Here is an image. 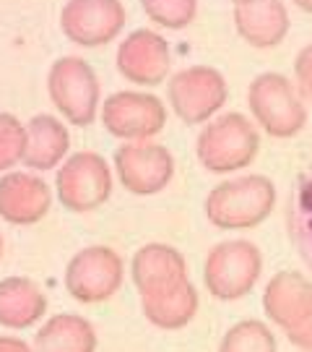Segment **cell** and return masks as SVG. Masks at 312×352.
<instances>
[{
	"mask_svg": "<svg viewBox=\"0 0 312 352\" xmlns=\"http://www.w3.org/2000/svg\"><path fill=\"white\" fill-rule=\"evenodd\" d=\"M125 6L120 0H68L60 11L62 34L81 47H101L123 32Z\"/></svg>",
	"mask_w": 312,
	"mask_h": 352,
	"instance_id": "cell-11",
	"label": "cell"
},
{
	"mask_svg": "<svg viewBox=\"0 0 312 352\" xmlns=\"http://www.w3.org/2000/svg\"><path fill=\"white\" fill-rule=\"evenodd\" d=\"M297 8H302L304 13H312V0H291Z\"/></svg>",
	"mask_w": 312,
	"mask_h": 352,
	"instance_id": "cell-28",
	"label": "cell"
},
{
	"mask_svg": "<svg viewBox=\"0 0 312 352\" xmlns=\"http://www.w3.org/2000/svg\"><path fill=\"white\" fill-rule=\"evenodd\" d=\"M71 149V136L60 118L50 113L34 115L26 123V151L24 162L29 170H55Z\"/></svg>",
	"mask_w": 312,
	"mask_h": 352,
	"instance_id": "cell-18",
	"label": "cell"
},
{
	"mask_svg": "<svg viewBox=\"0 0 312 352\" xmlns=\"http://www.w3.org/2000/svg\"><path fill=\"white\" fill-rule=\"evenodd\" d=\"M167 100L185 126H206L226 104L229 87L221 71L211 65H190L169 78Z\"/></svg>",
	"mask_w": 312,
	"mask_h": 352,
	"instance_id": "cell-6",
	"label": "cell"
},
{
	"mask_svg": "<svg viewBox=\"0 0 312 352\" xmlns=\"http://www.w3.org/2000/svg\"><path fill=\"white\" fill-rule=\"evenodd\" d=\"M47 91L58 113L73 126H91L101 110V89L94 68L84 58H60L47 74Z\"/></svg>",
	"mask_w": 312,
	"mask_h": 352,
	"instance_id": "cell-5",
	"label": "cell"
},
{
	"mask_svg": "<svg viewBox=\"0 0 312 352\" xmlns=\"http://www.w3.org/2000/svg\"><path fill=\"white\" fill-rule=\"evenodd\" d=\"M115 173L125 190L136 196L162 193L175 177V157L164 144L128 141L115 149Z\"/></svg>",
	"mask_w": 312,
	"mask_h": 352,
	"instance_id": "cell-10",
	"label": "cell"
},
{
	"mask_svg": "<svg viewBox=\"0 0 312 352\" xmlns=\"http://www.w3.org/2000/svg\"><path fill=\"white\" fill-rule=\"evenodd\" d=\"M248 107L255 126H261L274 139H291L307 126L304 100L287 76L276 71L252 78L248 89Z\"/></svg>",
	"mask_w": 312,
	"mask_h": 352,
	"instance_id": "cell-3",
	"label": "cell"
},
{
	"mask_svg": "<svg viewBox=\"0 0 312 352\" xmlns=\"http://www.w3.org/2000/svg\"><path fill=\"white\" fill-rule=\"evenodd\" d=\"M216 352H278V342L265 321L245 318L226 329Z\"/></svg>",
	"mask_w": 312,
	"mask_h": 352,
	"instance_id": "cell-22",
	"label": "cell"
},
{
	"mask_svg": "<svg viewBox=\"0 0 312 352\" xmlns=\"http://www.w3.org/2000/svg\"><path fill=\"white\" fill-rule=\"evenodd\" d=\"M235 6H248V3H255V0H232Z\"/></svg>",
	"mask_w": 312,
	"mask_h": 352,
	"instance_id": "cell-29",
	"label": "cell"
},
{
	"mask_svg": "<svg viewBox=\"0 0 312 352\" xmlns=\"http://www.w3.org/2000/svg\"><path fill=\"white\" fill-rule=\"evenodd\" d=\"M62 282L75 302L94 305L110 300L125 282L123 256L110 245L81 248L65 266Z\"/></svg>",
	"mask_w": 312,
	"mask_h": 352,
	"instance_id": "cell-8",
	"label": "cell"
},
{
	"mask_svg": "<svg viewBox=\"0 0 312 352\" xmlns=\"http://www.w3.org/2000/svg\"><path fill=\"white\" fill-rule=\"evenodd\" d=\"M172 65L169 42L151 29H136L117 47V71L136 87H159Z\"/></svg>",
	"mask_w": 312,
	"mask_h": 352,
	"instance_id": "cell-12",
	"label": "cell"
},
{
	"mask_svg": "<svg viewBox=\"0 0 312 352\" xmlns=\"http://www.w3.org/2000/svg\"><path fill=\"white\" fill-rule=\"evenodd\" d=\"M97 329L78 314H58L47 318L34 334V352H97Z\"/></svg>",
	"mask_w": 312,
	"mask_h": 352,
	"instance_id": "cell-19",
	"label": "cell"
},
{
	"mask_svg": "<svg viewBox=\"0 0 312 352\" xmlns=\"http://www.w3.org/2000/svg\"><path fill=\"white\" fill-rule=\"evenodd\" d=\"M0 352H34V347L26 344L24 340H19V337L0 334Z\"/></svg>",
	"mask_w": 312,
	"mask_h": 352,
	"instance_id": "cell-27",
	"label": "cell"
},
{
	"mask_svg": "<svg viewBox=\"0 0 312 352\" xmlns=\"http://www.w3.org/2000/svg\"><path fill=\"white\" fill-rule=\"evenodd\" d=\"M198 308V289L190 279L175 289H167V292L151 295V298H141V314L146 316L151 327L162 329V331L185 329L195 318Z\"/></svg>",
	"mask_w": 312,
	"mask_h": 352,
	"instance_id": "cell-20",
	"label": "cell"
},
{
	"mask_svg": "<svg viewBox=\"0 0 312 352\" xmlns=\"http://www.w3.org/2000/svg\"><path fill=\"white\" fill-rule=\"evenodd\" d=\"M287 340L300 352H312V311L302 324H297L294 329H289Z\"/></svg>",
	"mask_w": 312,
	"mask_h": 352,
	"instance_id": "cell-26",
	"label": "cell"
},
{
	"mask_svg": "<svg viewBox=\"0 0 312 352\" xmlns=\"http://www.w3.org/2000/svg\"><path fill=\"white\" fill-rule=\"evenodd\" d=\"M52 206L50 186L34 173H5L0 177V219L16 227L42 222Z\"/></svg>",
	"mask_w": 312,
	"mask_h": 352,
	"instance_id": "cell-15",
	"label": "cell"
},
{
	"mask_svg": "<svg viewBox=\"0 0 312 352\" xmlns=\"http://www.w3.org/2000/svg\"><path fill=\"white\" fill-rule=\"evenodd\" d=\"M130 279L141 298H151L185 285L190 277H187L185 256L175 245L146 243L130 258Z\"/></svg>",
	"mask_w": 312,
	"mask_h": 352,
	"instance_id": "cell-13",
	"label": "cell"
},
{
	"mask_svg": "<svg viewBox=\"0 0 312 352\" xmlns=\"http://www.w3.org/2000/svg\"><path fill=\"white\" fill-rule=\"evenodd\" d=\"M263 274V253L250 240H224L213 245L203 266V285L216 300H239L250 295Z\"/></svg>",
	"mask_w": 312,
	"mask_h": 352,
	"instance_id": "cell-4",
	"label": "cell"
},
{
	"mask_svg": "<svg viewBox=\"0 0 312 352\" xmlns=\"http://www.w3.org/2000/svg\"><path fill=\"white\" fill-rule=\"evenodd\" d=\"M312 311V282L297 269H281L263 289V314L284 334Z\"/></svg>",
	"mask_w": 312,
	"mask_h": 352,
	"instance_id": "cell-14",
	"label": "cell"
},
{
	"mask_svg": "<svg viewBox=\"0 0 312 352\" xmlns=\"http://www.w3.org/2000/svg\"><path fill=\"white\" fill-rule=\"evenodd\" d=\"M294 87L304 102H312V42L304 45L294 60Z\"/></svg>",
	"mask_w": 312,
	"mask_h": 352,
	"instance_id": "cell-25",
	"label": "cell"
},
{
	"mask_svg": "<svg viewBox=\"0 0 312 352\" xmlns=\"http://www.w3.org/2000/svg\"><path fill=\"white\" fill-rule=\"evenodd\" d=\"M45 314H47V295L34 279H0V327L11 329V331H24L39 324Z\"/></svg>",
	"mask_w": 312,
	"mask_h": 352,
	"instance_id": "cell-17",
	"label": "cell"
},
{
	"mask_svg": "<svg viewBox=\"0 0 312 352\" xmlns=\"http://www.w3.org/2000/svg\"><path fill=\"white\" fill-rule=\"evenodd\" d=\"M0 258H3V235H0Z\"/></svg>",
	"mask_w": 312,
	"mask_h": 352,
	"instance_id": "cell-30",
	"label": "cell"
},
{
	"mask_svg": "<svg viewBox=\"0 0 312 352\" xmlns=\"http://www.w3.org/2000/svg\"><path fill=\"white\" fill-rule=\"evenodd\" d=\"M101 126L115 139L149 141L167 126V107L149 91H115L101 102Z\"/></svg>",
	"mask_w": 312,
	"mask_h": 352,
	"instance_id": "cell-9",
	"label": "cell"
},
{
	"mask_svg": "<svg viewBox=\"0 0 312 352\" xmlns=\"http://www.w3.org/2000/svg\"><path fill=\"white\" fill-rule=\"evenodd\" d=\"M276 206V186L265 175H239L219 183L206 196V217L216 230H252Z\"/></svg>",
	"mask_w": 312,
	"mask_h": 352,
	"instance_id": "cell-1",
	"label": "cell"
},
{
	"mask_svg": "<svg viewBox=\"0 0 312 352\" xmlns=\"http://www.w3.org/2000/svg\"><path fill=\"white\" fill-rule=\"evenodd\" d=\"M26 126L11 113H0V173H8L24 162Z\"/></svg>",
	"mask_w": 312,
	"mask_h": 352,
	"instance_id": "cell-24",
	"label": "cell"
},
{
	"mask_svg": "<svg viewBox=\"0 0 312 352\" xmlns=\"http://www.w3.org/2000/svg\"><path fill=\"white\" fill-rule=\"evenodd\" d=\"M235 26L250 47L268 50L287 39L291 19L284 0H255L248 6H235Z\"/></svg>",
	"mask_w": 312,
	"mask_h": 352,
	"instance_id": "cell-16",
	"label": "cell"
},
{
	"mask_svg": "<svg viewBox=\"0 0 312 352\" xmlns=\"http://www.w3.org/2000/svg\"><path fill=\"white\" fill-rule=\"evenodd\" d=\"M258 151H261L258 126L242 113H224L208 120L200 128L195 141L200 164L216 175L245 170L258 157Z\"/></svg>",
	"mask_w": 312,
	"mask_h": 352,
	"instance_id": "cell-2",
	"label": "cell"
},
{
	"mask_svg": "<svg viewBox=\"0 0 312 352\" xmlns=\"http://www.w3.org/2000/svg\"><path fill=\"white\" fill-rule=\"evenodd\" d=\"M289 238L297 245V253L312 269V164L302 170L291 196H289Z\"/></svg>",
	"mask_w": 312,
	"mask_h": 352,
	"instance_id": "cell-21",
	"label": "cell"
},
{
	"mask_svg": "<svg viewBox=\"0 0 312 352\" xmlns=\"http://www.w3.org/2000/svg\"><path fill=\"white\" fill-rule=\"evenodd\" d=\"M55 190L68 212H97L112 196V170L97 151H78L60 164Z\"/></svg>",
	"mask_w": 312,
	"mask_h": 352,
	"instance_id": "cell-7",
	"label": "cell"
},
{
	"mask_svg": "<svg viewBox=\"0 0 312 352\" xmlns=\"http://www.w3.org/2000/svg\"><path fill=\"white\" fill-rule=\"evenodd\" d=\"M141 8L164 29H185L195 21L198 0H141Z\"/></svg>",
	"mask_w": 312,
	"mask_h": 352,
	"instance_id": "cell-23",
	"label": "cell"
}]
</instances>
